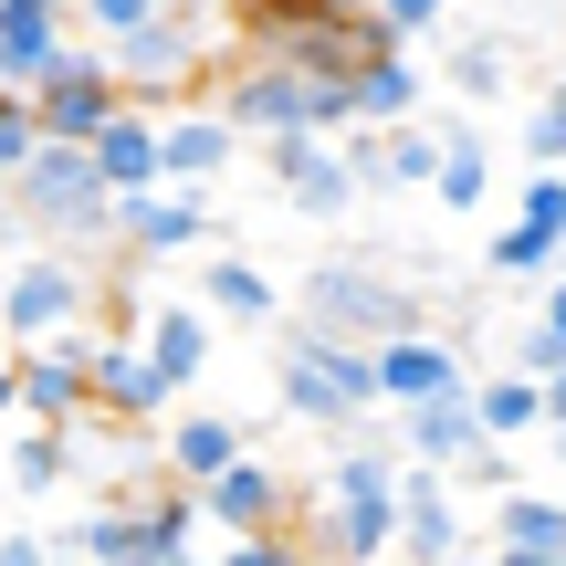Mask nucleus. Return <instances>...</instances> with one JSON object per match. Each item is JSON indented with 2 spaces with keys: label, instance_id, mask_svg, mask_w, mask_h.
Instances as JSON below:
<instances>
[{
  "label": "nucleus",
  "instance_id": "nucleus-12",
  "mask_svg": "<svg viewBox=\"0 0 566 566\" xmlns=\"http://www.w3.org/2000/svg\"><path fill=\"white\" fill-rule=\"evenodd\" d=\"M315 546L336 566H388V546H399V483H388V493H325Z\"/></svg>",
  "mask_w": 566,
  "mask_h": 566
},
{
  "label": "nucleus",
  "instance_id": "nucleus-4",
  "mask_svg": "<svg viewBox=\"0 0 566 566\" xmlns=\"http://www.w3.org/2000/svg\"><path fill=\"white\" fill-rule=\"evenodd\" d=\"M11 200L32 210L42 231H74V242H95V231H116V189L95 179V158H84V147H53V137H42L32 179H21Z\"/></svg>",
  "mask_w": 566,
  "mask_h": 566
},
{
  "label": "nucleus",
  "instance_id": "nucleus-8",
  "mask_svg": "<svg viewBox=\"0 0 566 566\" xmlns=\"http://www.w3.org/2000/svg\"><path fill=\"white\" fill-rule=\"evenodd\" d=\"M95 346L105 336H63V346H42V357H21V409H32L53 441L95 409Z\"/></svg>",
  "mask_w": 566,
  "mask_h": 566
},
{
  "label": "nucleus",
  "instance_id": "nucleus-30",
  "mask_svg": "<svg viewBox=\"0 0 566 566\" xmlns=\"http://www.w3.org/2000/svg\"><path fill=\"white\" fill-rule=\"evenodd\" d=\"M556 252H566V242H546V231H525V221H504V231L483 242V273H493V283H525V273H546Z\"/></svg>",
  "mask_w": 566,
  "mask_h": 566
},
{
  "label": "nucleus",
  "instance_id": "nucleus-11",
  "mask_svg": "<svg viewBox=\"0 0 566 566\" xmlns=\"http://www.w3.org/2000/svg\"><path fill=\"white\" fill-rule=\"evenodd\" d=\"M462 504L441 472H399V566H462Z\"/></svg>",
  "mask_w": 566,
  "mask_h": 566
},
{
  "label": "nucleus",
  "instance_id": "nucleus-31",
  "mask_svg": "<svg viewBox=\"0 0 566 566\" xmlns=\"http://www.w3.org/2000/svg\"><path fill=\"white\" fill-rule=\"evenodd\" d=\"M32 158H42V116H32V95H0V179H32Z\"/></svg>",
  "mask_w": 566,
  "mask_h": 566
},
{
  "label": "nucleus",
  "instance_id": "nucleus-40",
  "mask_svg": "<svg viewBox=\"0 0 566 566\" xmlns=\"http://www.w3.org/2000/svg\"><path fill=\"white\" fill-rule=\"evenodd\" d=\"M493 566H566V556H493Z\"/></svg>",
  "mask_w": 566,
  "mask_h": 566
},
{
  "label": "nucleus",
  "instance_id": "nucleus-22",
  "mask_svg": "<svg viewBox=\"0 0 566 566\" xmlns=\"http://www.w3.org/2000/svg\"><path fill=\"white\" fill-rule=\"evenodd\" d=\"M493 556H566V504L556 493H504L493 504Z\"/></svg>",
  "mask_w": 566,
  "mask_h": 566
},
{
  "label": "nucleus",
  "instance_id": "nucleus-42",
  "mask_svg": "<svg viewBox=\"0 0 566 566\" xmlns=\"http://www.w3.org/2000/svg\"><path fill=\"white\" fill-rule=\"evenodd\" d=\"M179 566H221V556H179Z\"/></svg>",
  "mask_w": 566,
  "mask_h": 566
},
{
  "label": "nucleus",
  "instance_id": "nucleus-33",
  "mask_svg": "<svg viewBox=\"0 0 566 566\" xmlns=\"http://www.w3.org/2000/svg\"><path fill=\"white\" fill-rule=\"evenodd\" d=\"M11 483H21V493H53V483H63V441H53V430L11 441Z\"/></svg>",
  "mask_w": 566,
  "mask_h": 566
},
{
  "label": "nucleus",
  "instance_id": "nucleus-9",
  "mask_svg": "<svg viewBox=\"0 0 566 566\" xmlns=\"http://www.w3.org/2000/svg\"><path fill=\"white\" fill-rule=\"evenodd\" d=\"M84 158H95V179L116 189V200H158L168 189V116H137V105H126Z\"/></svg>",
  "mask_w": 566,
  "mask_h": 566
},
{
  "label": "nucleus",
  "instance_id": "nucleus-26",
  "mask_svg": "<svg viewBox=\"0 0 566 566\" xmlns=\"http://www.w3.org/2000/svg\"><path fill=\"white\" fill-rule=\"evenodd\" d=\"M441 210H483L493 200V147L472 137V126H441V189H430Z\"/></svg>",
  "mask_w": 566,
  "mask_h": 566
},
{
  "label": "nucleus",
  "instance_id": "nucleus-21",
  "mask_svg": "<svg viewBox=\"0 0 566 566\" xmlns=\"http://www.w3.org/2000/svg\"><path fill=\"white\" fill-rule=\"evenodd\" d=\"M95 409L116 420H168V388L147 367V346H95Z\"/></svg>",
  "mask_w": 566,
  "mask_h": 566
},
{
  "label": "nucleus",
  "instance_id": "nucleus-1",
  "mask_svg": "<svg viewBox=\"0 0 566 566\" xmlns=\"http://www.w3.org/2000/svg\"><path fill=\"white\" fill-rule=\"evenodd\" d=\"M273 388H283V409L315 420V430H378V409H388L378 357L315 336V325H283V336H273Z\"/></svg>",
  "mask_w": 566,
  "mask_h": 566
},
{
  "label": "nucleus",
  "instance_id": "nucleus-6",
  "mask_svg": "<svg viewBox=\"0 0 566 566\" xmlns=\"http://www.w3.org/2000/svg\"><path fill=\"white\" fill-rule=\"evenodd\" d=\"M0 325H11L21 346H63V336H84V263H53V252H42V263H21L11 283H0Z\"/></svg>",
  "mask_w": 566,
  "mask_h": 566
},
{
  "label": "nucleus",
  "instance_id": "nucleus-20",
  "mask_svg": "<svg viewBox=\"0 0 566 566\" xmlns=\"http://www.w3.org/2000/svg\"><path fill=\"white\" fill-rule=\"evenodd\" d=\"M357 126H378V137L420 126V63L409 53H367L357 63Z\"/></svg>",
  "mask_w": 566,
  "mask_h": 566
},
{
  "label": "nucleus",
  "instance_id": "nucleus-19",
  "mask_svg": "<svg viewBox=\"0 0 566 566\" xmlns=\"http://www.w3.org/2000/svg\"><path fill=\"white\" fill-rule=\"evenodd\" d=\"M147 367H158L168 399L210 367V315H200V304H158V315H147Z\"/></svg>",
  "mask_w": 566,
  "mask_h": 566
},
{
  "label": "nucleus",
  "instance_id": "nucleus-10",
  "mask_svg": "<svg viewBox=\"0 0 566 566\" xmlns=\"http://www.w3.org/2000/svg\"><path fill=\"white\" fill-rule=\"evenodd\" d=\"M378 388H388L399 420H409V409H441V399H472L451 336H399V346H378Z\"/></svg>",
  "mask_w": 566,
  "mask_h": 566
},
{
  "label": "nucleus",
  "instance_id": "nucleus-3",
  "mask_svg": "<svg viewBox=\"0 0 566 566\" xmlns=\"http://www.w3.org/2000/svg\"><path fill=\"white\" fill-rule=\"evenodd\" d=\"M304 325L315 336H336V346H399V336H420V304L399 294L388 273H367V263H325L315 283H304Z\"/></svg>",
  "mask_w": 566,
  "mask_h": 566
},
{
  "label": "nucleus",
  "instance_id": "nucleus-15",
  "mask_svg": "<svg viewBox=\"0 0 566 566\" xmlns=\"http://www.w3.org/2000/svg\"><path fill=\"white\" fill-rule=\"evenodd\" d=\"M399 451H409V472H441V483H451V472H472V462H483V420H472V399H441V409H409V420H399Z\"/></svg>",
  "mask_w": 566,
  "mask_h": 566
},
{
  "label": "nucleus",
  "instance_id": "nucleus-29",
  "mask_svg": "<svg viewBox=\"0 0 566 566\" xmlns=\"http://www.w3.org/2000/svg\"><path fill=\"white\" fill-rule=\"evenodd\" d=\"M378 158H388V189H441V126H399V137H378Z\"/></svg>",
  "mask_w": 566,
  "mask_h": 566
},
{
  "label": "nucleus",
  "instance_id": "nucleus-34",
  "mask_svg": "<svg viewBox=\"0 0 566 566\" xmlns=\"http://www.w3.org/2000/svg\"><path fill=\"white\" fill-rule=\"evenodd\" d=\"M514 221L546 231V242H566V179H525V189H514Z\"/></svg>",
  "mask_w": 566,
  "mask_h": 566
},
{
  "label": "nucleus",
  "instance_id": "nucleus-35",
  "mask_svg": "<svg viewBox=\"0 0 566 566\" xmlns=\"http://www.w3.org/2000/svg\"><path fill=\"white\" fill-rule=\"evenodd\" d=\"M221 566H315V556H304L294 535H242V546H231Z\"/></svg>",
  "mask_w": 566,
  "mask_h": 566
},
{
  "label": "nucleus",
  "instance_id": "nucleus-23",
  "mask_svg": "<svg viewBox=\"0 0 566 566\" xmlns=\"http://www.w3.org/2000/svg\"><path fill=\"white\" fill-rule=\"evenodd\" d=\"M472 420H483V441L504 451V441H525V430H546V388L514 378V367H493V378L472 388Z\"/></svg>",
  "mask_w": 566,
  "mask_h": 566
},
{
  "label": "nucleus",
  "instance_id": "nucleus-7",
  "mask_svg": "<svg viewBox=\"0 0 566 566\" xmlns=\"http://www.w3.org/2000/svg\"><path fill=\"white\" fill-rule=\"evenodd\" d=\"M63 53H74V11H53V0H0V95H42Z\"/></svg>",
  "mask_w": 566,
  "mask_h": 566
},
{
  "label": "nucleus",
  "instance_id": "nucleus-37",
  "mask_svg": "<svg viewBox=\"0 0 566 566\" xmlns=\"http://www.w3.org/2000/svg\"><path fill=\"white\" fill-rule=\"evenodd\" d=\"M535 325H546V336L566 346V283H556V294H546V315H535Z\"/></svg>",
  "mask_w": 566,
  "mask_h": 566
},
{
  "label": "nucleus",
  "instance_id": "nucleus-27",
  "mask_svg": "<svg viewBox=\"0 0 566 566\" xmlns=\"http://www.w3.org/2000/svg\"><path fill=\"white\" fill-rule=\"evenodd\" d=\"M514 158H525V179H566V84L525 105V126H514Z\"/></svg>",
  "mask_w": 566,
  "mask_h": 566
},
{
  "label": "nucleus",
  "instance_id": "nucleus-18",
  "mask_svg": "<svg viewBox=\"0 0 566 566\" xmlns=\"http://www.w3.org/2000/svg\"><path fill=\"white\" fill-rule=\"evenodd\" d=\"M116 242H137L147 263H168V252L210 242V210L189 200V189H158V200H116Z\"/></svg>",
  "mask_w": 566,
  "mask_h": 566
},
{
  "label": "nucleus",
  "instance_id": "nucleus-16",
  "mask_svg": "<svg viewBox=\"0 0 566 566\" xmlns=\"http://www.w3.org/2000/svg\"><path fill=\"white\" fill-rule=\"evenodd\" d=\"M200 514H210V525H231V546H242V535H283V472L263 462V451H242V462L200 493Z\"/></svg>",
  "mask_w": 566,
  "mask_h": 566
},
{
  "label": "nucleus",
  "instance_id": "nucleus-39",
  "mask_svg": "<svg viewBox=\"0 0 566 566\" xmlns=\"http://www.w3.org/2000/svg\"><path fill=\"white\" fill-rule=\"evenodd\" d=\"M0 409H21V367H0Z\"/></svg>",
  "mask_w": 566,
  "mask_h": 566
},
{
  "label": "nucleus",
  "instance_id": "nucleus-32",
  "mask_svg": "<svg viewBox=\"0 0 566 566\" xmlns=\"http://www.w3.org/2000/svg\"><path fill=\"white\" fill-rule=\"evenodd\" d=\"M504 84H514V63L493 53V42H462V53H451V95L462 105H504Z\"/></svg>",
  "mask_w": 566,
  "mask_h": 566
},
{
  "label": "nucleus",
  "instance_id": "nucleus-2",
  "mask_svg": "<svg viewBox=\"0 0 566 566\" xmlns=\"http://www.w3.org/2000/svg\"><path fill=\"white\" fill-rule=\"evenodd\" d=\"M231 32H242L231 11H168V0H158V11H147L126 42H105V63H116L126 105H137V116H158V105L179 95L189 74H210L200 53H210V42H231Z\"/></svg>",
  "mask_w": 566,
  "mask_h": 566
},
{
  "label": "nucleus",
  "instance_id": "nucleus-5",
  "mask_svg": "<svg viewBox=\"0 0 566 566\" xmlns=\"http://www.w3.org/2000/svg\"><path fill=\"white\" fill-rule=\"evenodd\" d=\"M32 116H42V137H53V147H95L105 126L126 116L116 63H105V53H63V63H53V84L32 95Z\"/></svg>",
  "mask_w": 566,
  "mask_h": 566
},
{
  "label": "nucleus",
  "instance_id": "nucleus-13",
  "mask_svg": "<svg viewBox=\"0 0 566 566\" xmlns=\"http://www.w3.org/2000/svg\"><path fill=\"white\" fill-rule=\"evenodd\" d=\"M42 546H63V556H84V566H179V556L158 546V525H147V504H105V514H84V525L42 535Z\"/></svg>",
  "mask_w": 566,
  "mask_h": 566
},
{
  "label": "nucleus",
  "instance_id": "nucleus-36",
  "mask_svg": "<svg viewBox=\"0 0 566 566\" xmlns=\"http://www.w3.org/2000/svg\"><path fill=\"white\" fill-rule=\"evenodd\" d=\"M0 566H53V546L42 535H0Z\"/></svg>",
  "mask_w": 566,
  "mask_h": 566
},
{
  "label": "nucleus",
  "instance_id": "nucleus-41",
  "mask_svg": "<svg viewBox=\"0 0 566 566\" xmlns=\"http://www.w3.org/2000/svg\"><path fill=\"white\" fill-rule=\"evenodd\" d=\"M546 441H556V462H566V430H546Z\"/></svg>",
  "mask_w": 566,
  "mask_h": 566
},
{
  "label": "nucleus",
  "instance_id": "nucleus-17",
  "mask_svg": "<svg viewBox=\"0 0 566 566\" xmlns=\"http://www.w3.org/2000/svg\"><path fill=\"white\" fill-rule=\"evenodd\" d=\"M242 451H252V430L231 420V409H189V420H168V472H179V483H200V493L221 483Z\"/></svg>",
  "mask_w": 566,
  "mask_h": 566
},
{
  "label": "nucleus",
  "instance_id": "nucleus-24",
  "mask_svg": "<svg viewBox=\"0 0 566 566\" xmlns=\"http://www.w3.org/2000/svg\"><path fill=\"white\" fill-rule=\"evenodd\" d=\"M200 315L273 325V315H283V294H273V273H263V263H210V273H200Z\"/></svg>",
  "mask_w": 566,
  "mask_h": 566
},
{
  "label": "nucleus",
  "instance_id": "nucleus-28",
  "mask_svg": "<svg viewBox=\"0 0 566 566\" xmlns=\"http://www.w3.org/2000/svg\"><path fill=\"white\" fill-rule=\"evenodd\" d=\"M441 0H357V32H367V53H409V42H430L441 32Z\"/></svg>",
  "mask_w": 566,
  "mask_h": 566
},
{
  "label": "nucleus",
  "instance_id": "nucleus-14",
  "mask_svg": "<svg viewBox=\"0 0 566 566\" xmlns=\"http://www.w3.org/2000/svg\"><path fill=\"white\" fill-rule=\"evenodd\" d=\"M263 168H273V189H283V200H294V210H315V221H346V210H357V168H346V158H325L315 137H283Z\"/></svg>",
  "mask_w": 566,
  "mask_h": 566
},
{
  "label": "nucleus",
  "instance_id": "nucleus-38",
  "mask_svg": "<svg viewBox=\"0 0 566 566\" xmlns=\"http://www.w3.org/2000/svg\"><path fill=\"white\" fill-rule=\"evenodd\" d=\"M546 430H566V378H556V388H546Z\"/></svg>",
  "mask_w": 566,
  "mask_h": 566
},
{
  "label": "nucleus",
  "instance_id": "nucleus-25",
  "mask_svg": "<svg viewBox=\"0 0 566 566\" xmlns=\"http://www.w3.org/2000/svg\"><path fill=\"white\" fill-rule=\"evenodd\" d=\"M231 126L221 116H168V189H200V179H221L231 168Z\"/></svg>",
  "mask_w": 566,
  "mask_h": 566
},
{
  "label": "nucleus",
  "instance_id": "nucleus-43",
  "mask_svg": "<svg viewBox=\"0 0 566 566\" xmlns=\"http://www.w3.org/2000/svg\"><path fill=\"white\" fill-rule=\"evenodd\" d=\"M462 566H493V556H462Z\"/></svg>",
  "mask_w": 566,
  "mask_h": 566
}]
</instances>
